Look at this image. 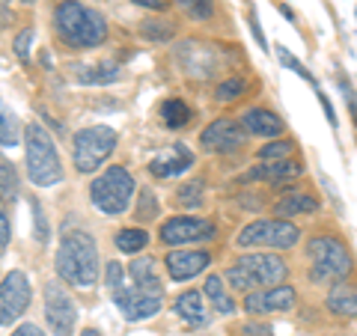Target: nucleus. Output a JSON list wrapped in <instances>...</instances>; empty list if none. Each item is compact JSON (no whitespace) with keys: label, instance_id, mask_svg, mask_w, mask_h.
I'll return each mask as SVG.
<instances>
[{"label":"nucleus","instance_id":"1","mask_svg":"<svg viewBox=\"0 0 357 336\" xmlns=\"http://www.w3.org/2000/svg\"><path fill=\"white\" fill-rule=\"evenodd\" d=\"M54 268L57 277L72 289H93L102 274V262H98L96 238L84 229H72L60 238L57 256H54Z\"/></svg>","mask_w":357,"mask_h":336},{"label":"nucleus","instance_id":"2","mask_svg":"<svg viewBox=\"0 0 357 336\" xmlns=\"http://www.w3.org/2000/svg\"><path fill=\"white\" fill-rule=\"evenodd\" d=\"M220 277L232 292L248 295V292H256V289H271L286 283L289 262L271 250H248L238 259H232Z\"/></svg>","mask_w":357,"mask_h":336},{"label":"nucleus","instance_id":"3","mask_svg":"<svg viewBox=\"0 0 357 336\" xmlns=\"http://www.w3.org/2000/svg\"><path fill=\"white\" fill-rule=\"evenodd\" d=\"M54 30L63 45L69 48H98V45L107 42V18L98 13V9L81 3V0H63L54 9Z\"/></svg>","mask_w":357,"mask_h":336},{"label":"nucleus","instance_id":"4","mask_svg":"<svg viewBox=\"0 0 357 336\" xmlns=\"http://www.w3.org/2000/svg\"><path fill=\"white\" fill-rule=\"evenodd\" d=\"M24 161H27V178L36 188H54L63 182V161L57 143H54V137L42 122H30L24 128Z\"/></svg>","mask_w":357,"mask_h":336},{"label":"nucleus","instance_id":"5","mask_svg":"<svg viewBox=\"0 0 357 336\" xmlns=\"http://www.w3.org/2000/svg\"><path fill=\"white\" fill-rule=\"evenodd\" d=\"M307 259L310 280L316 286L340 283V280H349L354 274V256L340 235H312L307 241Z\"/></svg>","mask_w":357,"mask_h":336},{"label":"nucleus","instance_id":"6","mask_svg":"<svg viewBox=\"0 0 357 336\" xmlns=\"http://www.w3.org/2000/svg\"><path fill=\"white\" fill-rule=\"evenodd\" d=\"M134 190H137L134 176L126 170V167L114 164V167H107L102 176L93 178V185H89V199H93V206L102 211V215L119 217L131 208V199L137 197Z\"/></svg>","mask_w":357,"mask_h":336},{"label":"nucleus","instance_id":"7","mask_svg":"<svg viewBox=\"0 0 357 336\" xmlns=\"http://www.w3.org/2000/svg\"><path fill=\"white\" fill-rule=\"evenodd\" d=\"M301 241V229L295 227L292 220H280V217H262V220H253L248 223L238 238H236V247L241 250H292L298 247Z\"/></svg>","mask_w":357,"mask_h":336},{"label":"nucleus","instance_id":"8","mask_svg":"<svg viewBox=\"0 0 357 336\" xmlns=\"http://www.w3.org/2000/svg\"><path fill=\"white\" fill-rule=\"evenodd\" d=\"M116 131L110 125H86L72 140V161L77 173H96L110 155L116 152Z\"/></svg>","mask_w":357,"mask_h":336},{"label":"nucleus","instance_id":"9","mask_svg":"<svg viewBox=\"0 0 357 336\" xmlns=\"http://www.w3.org/2000/svg\"><path fill=\"white\" fill-rule=\"evenodd\" d=\"M218 238V227L208 217L176 215L158 227V241L164 247H185V244H208Z\"/></svg>","mask_w":357,"mask_h":336},{"label":"nucleus","instance_id":"10","mask_svg":"<svg viewBox=\"0 0 357 336\" xmlns=\"http://www.w3.org/2000/svg\"><path fill=\"white\" fill-rule=\"evenodd\" d=\"M30 298H33V289L24 271H9L0 280V328H9V324H15L24 316L30 307Z\"/></svg>","mask_w":357,"mask_h":336},{"label":"nucleus","instance_id":"11","mask_svg":"<svg viewBox=\"0 0 357 336\" xmlns=\"http://www.w3.org/2000/svg\"><path fill=\"white\" fill-rule=\"evenodd\" d=\"M244 143H248V131L241 128L238 119H229V116H218L199 131V146L211 155H232L244 149Z\"/></svg>","mask_w":357,"mask_h":336},{"label":"nucleus","instance_id":"12","mask_svg":"<svg viewBox=\"0 0 357 336\" xmlns=\"http://www.w3.org/2000/svg\"><path fill=\"white\" fill-rule=\"evenodd\" d=\"M45 321H48L54 336H75L77 307L57 280L45 286Z\"/></svg>","mask_w":357,"mask_h":336},{"label":"nucleus","instance_id":"13","mask_svg":"<svg viewBox=\"0 0 357 336\" xmlns=\"http://www.w3.org/2000/svg\"><path fill=\"white\" fill-rule=\"evenodd\" d=\"M295 307H298V292L289 283L256 289V292L244 295V312L248 316H274V312H292Z\"/></svg>","mask_w":357,"mask_h":336},{"label":"nucleus","instance_id":"14","mask_svg":"<svg viewBox=\"0 0 357 336\" xmlns=\"http://www.w3.org/2000/svg\"><path fill=\"white\" fill-rule=\"evenodd\" d=\"M194 164H197V155L188 149L185 143H170V146H164L149 161V176H155V178H176V176H185Z\"/></svg>","mask_w":357,"mask_h":336},{"label":"nucleus","instance_id":"15","mask_svg":"<svg viewBox=\"0 0 357 336\" xmlns=\"http://www.w3.org/2000/svg\"><path fill=\"white\" fill-rule=\"evenodd\" d=\"M110 298H114V304L119 307V312L128 321H146V319H152V316H158V312H161V298L146 295V292L131 289V286L116 289Z\"/></svg>","mask_w":357,"mask_h":336},{"label":"nucleus","instance_id":"16","mask_svg":"<svg viewBox=\"0 0 357 336\" xmlns=\"http://www.w3.org/2000/svg\"><path fill=\"white\" fill-rule=\"evenodd\" d=\"M211 265V253L208 250H170L164 259V268H167V277L176 280V283H185V280H194L203 271H208Z\"/></svg>","mask_w":357,"mask_h":336},{"label":"nucleus","instance_id":"17","mask_svg":"<svg viewBox=\"0 0 357 336\" xmlns=\"http://www.w3.org/2000/svg\"><path fill=\"white\" fill-rule=\"evenodd\" d=\"M304 173V164L301 158H283V161H262L250 167L248 173L241 176V182H265V185H280L289 178H298Z\"/></svg>","mask_w":357,"mask_h":336},{"label":"nucleus","instance_id":"18","mask_svg":"<svg viewBox=\"0 0 357 336\" xmlns=\"http://www.w3.org/2000/svg\"><path fill=\"white\" fill-rule=\"evenodd\" d=\"M274 217L289 220V217H307L321 211V199L312 190H286V194L271 206Z\"/></svg>","mask_w":357,"mask_h":336},{"label":"nucleus","instance_id":"19","mask_svg":"<svg viewBox=\"0 0 357 336\" xmlns=\"http://www.w3.org/2000/svg\"><path fill=\"white\" fill-rule=\"evenodd\" d=\"M241 128L253 134V137H280L286 131V122L280 114H274L271 107H248L241 114Z\"/></svg>","mask_w":357,"mask_h":336},{"label":"nucleus","instance_id":"20","mask_svg":"<svg viewBox=\"0 0 357 336\" xmlns=\"http://www.w3.org/2000/svg\"><path fill=\"white\" fill-rule=\"evenodd\" d=\"M128 277H131L134 289H140V292L155 295V298L164 295V277L158 274V262H155L152 256H140V259H131Z\"/></svg>","mask_w":357,"mask_h":336},{"label":"nucleus","instance_id":"21","mask_svg":"<svg viewBox=\"0 0 357 336\" xmlns=\"http://www.w3.org/2000/svg\"><path fill=\"white\" fill-rule=\"evenodd\" d=\"M173 310L188 328H208V321H211V312L206 310V300H203V292H199V289L182 292L173 300Z\"/></svg>","mask_w":357,"mask_h":336},{"label":"nucleus","instance_id":"22","mask_svg":"<svg viewBox=\"0 0 357 336\" xmlns=\"http://www.w3.org/2000/svg\"><path fill=\"white\" fill-rule=\"evenodd\" d=\"M325 307L337 319H357V286H351L349 280L331 283L325 295Z\"/></svg>","mask_w":357,"mask_h":336},{"label":"nucleus","instance_id":"23","mask_svg":"<svg viewBox=\"0 0 357 336\" xmlns=\"http://www.w3.org/2000/svg\"><path fill=\"white\" fill-rule=\"evenodd\" d=\"M203 298L211 300L215 312H218V316H223V319H229V316H236V312H238V300L232 298V292L227 289V283H223L220 274H208V277H206V283H203Z\"/></svg>","mask_w":357,"mask_h":336},{"label":"nucleus","instance_id":"24","mask_svg":"<svg viewBox=\"0 0 357 336\" xmlns=\"http://www.w3.org/2000/svg\"><path fill=\"white\" fill-rule=\"evenodd\" d=\"M75 81L84 86H105L119 81V66L116 63H96V66H75Z\"/></svg>","mask_w":357,"mask_h":336},{"label":"nucleus","instance_id":"25","mask_svg":"<svg viewBox=\"0 0 357 336\" xmlns=\"http://www.w3.org/2000/svg\"><path fill=\"white\" fill-rule=\"evenodd\" d=\"M191 116H194V110L188 107L185 98L170 96V98H164V102H161V122H164V125L170 128V131L185 128L188 122H191Z\"/></svg>","mask_w":357,"mask_h":336},{"label":"nucleus","instance_id":"26","mask_svg":"<svg viewBox=\"0 0 357 336\" xmlns=\"http://www.w3.org/2000/svg\"><path fill=\"white\" fill-rule=\"evenodd\" d=\"M116 250L119 253H126V256H137L146 250V244H149V232L146 229H140V227H128V229H119L116 232Z\"/></svg>","mask_w":357,"mask_h":336},{"label":"nucleus","instance_id":"27","mask_svg":"<svg viewBox=\"0 0 357 336\" xmlns=\"http://www.w3.org/2000/svg\"><path fill=\"white\" fill-rule=\"evenodd\" d=\"M206 199V185L199 178H191V182H182L173 194V203L182 206V208H199Z\"/></svg>","mask_w":357,"mask_h":336},{"label":"nucleus","instance_id":"28","mask_svg":"<svg viewBox=\"0 0 357 336\" xmlns=\"http://www.w3.org/2000/svg\"><path fill=\"white\" fill-rule=\"evenodd\" d=\"M0 199L3 203H15L18 199V170L3 152H0Z\"/></svg>","mask_w":357,"mask_h":336},{"label":"nucleus","instance_id":"29","mask_svg":"<svg viewBox=\"0 0 357 336\" xmlns=\"http://www.w3.org/2000/svg\"><path fill=\"white\" fill-rule=\"evenodd\" d=\"M140 36L149 42H170L176 36V24L167 18H143L140 21Z\"/></svg>","mask_w":357,"mask_h":336},{"label":"nucleus","instance_id":"30","mask_svg":"<svg viewBox=\"0 0 357 336\" xmlns=\"http://www.w3.org/2000/svg\"><path fill=\"white\" fill-rule=\"evenodd\" d=\"M161 215V203H158V197L152 194L149 188H143L140 194H137V206H134V217H137L140 223H152L155 217Z\"/></svg>","mask_w":357,"mask_h":336},{"label":"nucleus","instance_id":"31","mask_svg":"<svg viewBox=\"0 0 357 336\" xmlns=\"http://www.w3.org/2000/svg\"><path fill=\"white\" fill-rule=\"evenodd\" d=\"M248 93V77L241 75H229L227 81H220L218 89H215V102H236Z\"/></svg>","mask_w":357,"mask_h":336},{"label":"nucleus","instance_id":"32","mask_svg":"<svg viewBox=\"0 0 357 336\" xmlns=\"http://www.w3.org/2000/svg\"><path fill=\"white\" fill-rule=\"evenodd\" d=\"M298 149V143L295 140H289V137H277V140H271L268 146H262L259 152H256V158L259 161H283V158H289Z\"/></svg>","mask_w":357,"mask_h":336},{"label":"nucleus","instance_id":"33","mask_svg":"<svg viewBox=\"0 0 357 336\" xmlns=\"http://www.w3.org/2000/svg\"><path fill=\"white\" fill-rule=\"evenodd\" d=\"M274 51H277V57H280V63L286 66V69H292V72H295L298 77H304V81H307V84H310L312 89H316V86H319V84H316V77H312V72H310V69H307V66H304V63H301V60L295 57V54H292V51H289V48H286V45H274Z\"/></svg>","mask_w":357,"mask_h":336},{"label":"nucleus","instance_id":"34","mask_svg":"<svg viewBox=\"0 0 357 336\" xmlns=\"http://www.w3.org/2000/svg\"><path fill=\"white\" fill-rule=\"evenodd\" d=\"M173 3L194 21H211L215 15V0H173Z\"/></svg>","mask_w":357,"mask_h":336},{"label":"nucleus","instance_id":"35","mask_svg":"<svg viewBox=\"0 0 357 336\" xmlns=\"http://www.w3.org/2000/svg\"><path fill=\"white\" fill-rule=\"evenodd\" d=\"M18 137H21V125L13 114H6L0 107V146L9 149V146H18Z\"/></svg>","mask_w":357,"mask_h":336},{"label":"nucleus","instance_id":"36","mask_svg":"<svg viewBox=\"0 0 357 336\" xmlns=\"http://www.w3.org/2000/svg\"><path fill=\"white\" fill-rule=\"evenodd\" d=\"M30 208H33V232H36V241H39V244H48V235H51V229H48V217H45L42 203H39L36 197L30 199Z\"/></svg>","mask_w":357,"mask_h":336},{"label":"nucleus","instance_id":"37","mask_svg":"<svg viewBox=\"0 0 357 336\" xmlns=\"http://www.w3.org/2000/svg\"><path fill=\"white\" fill-rule=\"evenodd\" d=\"M105 283H107V292L114 295L116 289L126 286V268L119 262H107V271H105Z\"/></svg>","mask_w":357,"mask_h":336},{"label":"nucleus","instance_id":"38","mask_svg":"<svg viewBox=\"0 0 357 336\" xmlns=\"http://www.w3.org/2000/svg\"><path fill=\"white\" fill-rule=\"evenodd\" d=\"M33 36H36V33H33V27H24L15 36V42H13V48H15V57L21 60V63H27L30 60V42H33Z\"/></svg>","mask_w":357,"mask_h":336},{"label":"nucleus","instance_id":"39","mask_svg":"<svg viewBox=\"0 0 357 336\" xmlns=\"http://www.w3.org/2000/svg\"><path fill=\"white\" fill-rule=\"evenodd\" d=\"M248 24H250V33H253L256 45H259L262 51H268V39H265V33H262V24H259V13H256V6H248Z\"/></svg>","mask_w":357,"mask_h":336},{"label":"nucleus","instance_id":"40","mask_svg":"<svg viewBox=\"0 0 357 336\" xmlns=\"http://www.w3.org/2000/svg\"><path fill=\"white\" fill-rule=\"evenodd\" d=\"M9 238H13V223H9V217H6L3 206H0V256L6 253V247H9Z\"/></svg>","mask_w":357,"mask_h":336},{"label":"nucleus","instance_id":"41","mask_svg":"<svg viewBox=\"0 0 357 336\" xmlns=\"http://www.w3.org/2000/svg\"><path fill=\"white\" fill-rule=\"evenodd\" d=\"M241 333L244 336H274V328L265 321H248V324H241Z\"/></svg>","mask_w":357,"mask_h":336},{"label":"nucleus","instance_id":"42","mask_svg":"<svg viewBox=\"0 0 357 336\" xmlns=\"http://www.w3.org/2000/svg\"><path fill=\"white\" fill-rule=\"evenodd\" d=\"M316 96H319V105H321V110H325V116H328V125L331 128H337L340 122H337V110H333V105H331V98L321 93V86H316Z\"/></svg>","mask_w":357,"mask_h":336},{"label":"nucleus","instance_id":"43","mask_svg":"<svg viewBox=\"0 0 357 336\" xmlns=\"http://www.w3.org/2000/svg\"><path fill=\"white\" fill-rule=\"evenodd\" d=\"M337 86H340V93L345 96V105H349V110H357V93H354V86L349 84V77H337Z\"/></svg>","mask_w":357,"mask_h":336},{"label":"nucleus","instance_id":"44","mask_svg":"<svg viewBox=\"0 0 357 336\" xmlns=\"http://www.w3.org/2000/svg\"><path fill=\"white\" fill-rule=\"evenodd\" d=\"M319 178H321V185H325V194H328V199H331V203H333V206H337V211H340V215H342V211H345V208H342V199H340V194H337V185H333V182H331V178L325 176V173H321Z\"/></svg>","mask_w":357,"mask_h":336},{"label":"nucleus","instance_id":"45","mask_svg":"<svg viewBox=\"0 0 357 336\" xmlns=\"http://www.w3.org/2000/svg\"><path fill=\"white\" fill-rule=\"evenodd\" d=\"M13 336H45V333H42L39 324H30L27 321V324H18V328L13 330Z\"/></svg>","mask_w":357,"mask_h":336},{"label":"nucleus","instance_id":"46","mask_svg":"<svg viewBox=\"0 0 357 336\" xmlns=\"http://www.w3.org/2000/svg\"><path fill=\"white\" fill-rule=\"evenodd\" d=\"M131 3H140V6H149V9H164L167 0H131Z\"/></svg>","mask_w":357,"mask_h":336},{"label":"nucleus","instance_id":"47","mask_svg":"<svg viewBox=\"0 0 357 336\" xmlns=\"http://www.w3.org/2000/svg\"><path fill=\"white\" fill-rule=\"evenodd\" d=\"M9 18H13V13H9V6L0 0V24H9Z\"/></svg>","mask_w":357,"mask_h":336},{"label":"nucleus","instance_id":"48","mask_svg":"<svg viewBox=\"0 0 357 336\" xmlns=\"http://www.w3.org/2000/svg\"><path fill=\"white\" fill-rule=\"evenodd\" d=\"M280 13H283V15L289 18V21H295V13H292V9H289L286 3H280Z\"/></svg>","mask_w":357,"mask_h":336},{"label":"nucleus","instance_id":"49","mask_svg":"<svg viewBox=\"0 0 357 336\" xmlns=\"http://www.w3.org/2000/svg\"><path fill=\"white\" fill-rule=\"evenodd\" d=\"M81 336H102V333H98V330H96V328H86V330H84V333H81Z\"/></svg>","mask_w":357,"mask_h":336},{"label":"nucleus","instance_id":"50","mask_svg":"<svg viewBox=\"0 0 357 336\" xmlns=\"http://www.w3.org/2000/svg\"><path fill=\"white\" fill-rule=\"evenodd\" d=\"M21 3H27V6H30V3H36V0H21Z\"/></svg>","mask_w":357,"mask_h":336},{"label":"nucleus","instance_id":"51","mask_svg":"<svg viewBox=\"0 0 357 336\" xmlns=\"http://www.w3.org/2000/svg\"><path fill=\"white\" fill-rule=\"evenodd\" d=\"M354 15H357V6H354Z\"/></svg>","mask_w":357,"mask_h":336}]
</instances>
